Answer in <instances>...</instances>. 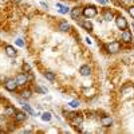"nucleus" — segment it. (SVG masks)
<instances>
[{
	"label": "nucleus",
	"instance_id": "18",
	"mask_svg": "<svg viewBox=\"0 0 134 134\" xmlns=\"http://www.w3.org/2000/svg\"><path fill=\"white\" fill-rule=\"evenodd\" d=\"M20 94H21V98H24V99H30L31 95H32V93H31L30 90H23Z\"/></svg>",
	"mask_w": 134,
	"mask_h": 134
},
{
	"label": "nucleus",
	"instance_id": "25",
	"mask_svg": "<svg viewBox=\"0 0 134 134\" xmlns=\"http://www.w3.org/2000/svg\"><path fill=\"white\" fill-rule=\"evenodd\" d=\"M129 14L131 15V18H134V5L129 7Z\"/></svg>",
	"mask_w": 134,
	"mask_h": 134
},
{
	"label": "nucleus",
	"instance_id": "5",
	"mask_svg": "<svg viewBox=\"0 0 134 134\" xmlns=\"http://www.w3.org/2000/svg\"><path fill=\"white\" fill-rule=\"evenodd\" d=\"M121 38H122V40H124L125 43H130V42L133 40V35H131V32H130L127 28L122 31V34H121Z\"/></svg>",
	"mask_w": 134,
	"mask_h": 134
},
{
	"label": "nucleus",
	"instance_id": "29",
	"mask_svg": "<svg viewBox=\"0 0 134 134\" xmlns=\"http://www.w3.org/2000/svg\"><path fill=\"white\" fill-rule=\"evenodd\" d=\"M86 43H88V44H91V40L88 39V38H86Z\"/></svg>",
	"mask_w": 134,
	"mask_h": 134
},
{
	"label": "nucleus",
	"instance_id": "21",
	"mask_svg": "<svg viewBox=\"0 0 134 134\" xmlns=\"http://www.w3.org/2000/svg\"><path fill=\"white\" fill-rule=\"evenodd\" d=\"M72 119H74V124H75V125H81V124H82V121H83L82 117H78V115H74Z\"/></svg>",
	"mask_w": 134,
	"mask_h": 134
},
{
	"label": "nucleus",
	"instance_id": "4",
	"mask_svg": "<svg viewBox=\"0 0 134 134\" xmlns=\"http://www.w3.org/2000/svg\"><path fill=\"white\" fill-rule=\"evenodd\" d=\"M4 87L7 88L8 91H15L16 87H18V83L15 79H7L5 83H4Z\"/></svg>",
	"mask_w": 134,
	"mask_h": 134
},
{
	"label": "nucleus",
	"instance_id": "2",
	"mask_svg": "<svg viewBox=\"0 0 134 134\" xmlns=\"http://www.w3.org/2000/svg\"><path fill=\"white\" fill-rule=\"evenodd\" d=\"M119 50H121V43L117 42V40L110 42V43L107 44V51H109L110 54H117Z\"/></svg>",
	"mask_w": 134,
	"mask_h": 134
},
{
	"label": "nucleus",
	"instance_id": "12",
	"mask_svg": "<svg viewBox=\"0 0 134 134\" xmlns=\"http://www.w3.org/2000/svg\"><path fill=\"white\" fill-rule=\"evenodd\" d=\"M5 54L9 58H14V57H16V50L12 46H5Z\"/></svg>",
	"mask_w": 134,
	"mask_h": 134
},
{
	"label": "nucleus",
	"instance_id": "28",
	"mask_svg": "<svg viewBox=\"0 0 134 134\" xmlns=\"http://www.w3.org/2000/svg\"><path fill=\"white\" fill-rule=\"evenodd\" d=\"M2 124H4V117L0 115V125H2Z\"/></svg>",
	"mask_w": 134,
	"mask_h": 134
},
{
	"label": "nucleus",
	"instance_id": "23",
	"mask_svg": "<svg viewBox=\"0 0 134 134\" xmlns=\"http://www.w3.org/2000/svg\"><path fill=\"white\" fill-rule=\"evenodd\" d=\"M79 100H71V102H70V106L71 107H79Z\"/></svg>",
	"mask_w": 134,
	"mask_h": 134
},
{
	"label": "nucleus",
	"instance_id": "8",
	"mask_svg": "<svg viewBox=\"0 0 134 134\" xmlns=\"http://www.w3.org/2000/svg\"><path fill=\"white\" fill-rule=\"evenodd\" d=\"M100 124H102L103 127H110L111 124H113V119H111L110 115H103L102 118H100Z\"/></svg>",
	"mask_w": 134,
	"mask_h": 134
},
{
	"label": "nucleus",
	"instance_id": "14",
	"mask_svg": "<svg viewBox=\"0 0 134 134\" xmlns=\"http://www.w3.org/2000/svg\"><path fill=\"white\" fill-rule=\"evenodd\" d=\"M59 30L62 31V32H67L70 30V24L67 23V21H62V23L59 24Z\"/></svg>",
	"mask_w": 134,
	"mask_h": 134
},
{
	"label": "nucleus",
	"instance_id": "7",
	"mask_svg": "<svg viewBox=\"0 0 134 134\" xmlns=\"http://www.w3.org/2000/svg\"><path fill=\"white\" fill-rule=\"evenodd\" d=\"M79 24L85 30H87V31H93V24H91V21L88 20V19H81L79 20Z\"/></svg>",
	"mask_w": 134,
	"mask_h": 134
},
{
	"label": "nucleus",
	"instance_id": "24",
	"mask_svg": "<svg viewBox=\"0 0 134 134\" xmlns=\"http://www.w3.org/2000/svg\"><path fill=\"white\" fill-rule=\"evenodd\" d=\"M15 43L18 44L19 47H23V46H24V42L21 40V39H16V40H15Z\"/></svg>",
	"mask_w": 134,
	"mask_h": 134
},
{
	"label": "nucleus",
	"instance_id": "17",
	"mask_svg": "<svg viewBox=\"0 0 134 134\" xmlns=\"http://www.w3.org/2000/svg\"><path fill=\"white\" fill-rule=\"evenodd\" d=\"M43 75H44V78H47V79H48V81H51V82H54V81H55V74H54V72H51V71H46Z\"/></svg>",
	"mask_w": 134,
	"mask_h": 134
},
{
	"label": "nucleus",
	"instance_id": "15",
	"mask_svg": "<svg viewBox=\"0 0 134 134\" xmlns=\"http://www.w3.org/2000/svg\"><path fill=\"white\" fill-rule=\"evenodd\" d=\"M103 19L110 21V20H113V12H111L110 9H106L105 12H103Z\"/></svg>",
	"mask_w": 134,
	"mask_h": 134
},
{
	"label": "nucleus",
	"instance_id": "3",
	"mask_svg": "<svg viewBox=\"0 0 134 134\" xmlns=\"http://www.w3.org/2000/svg\"><path fill=\"white\" fill-rule=\"evenodd\" d=\"M115 24H117V27L121 28V30H126V28H127V21H126V19H125L124 16H121V15L115 18Z\"/></svg>",
	"mask_w": 134,
	"mask_h": 134
},
{
	"label": "nucleus",
	"instance_id": "10",
	"mask_svg": "<svg viewBox=\"0 0 134 134\" xmlns=\"http://www.w3.org/2000/svg\"><path fill=\"white\" fill-rule=\"evenodd\" d=\"M82 8H72L71 9V18L72 19H75V20H78V19H79V16H81V14H82Z\"/></svg>",
	"mask_w": 134,
	"mask_h": 134
},
{
	"label": "nucleus",
	"instance_id": "20",
	"mask_svg": "<svg viewBox=\"0 0 134 134\" xmlns=\"http://www.w3.org/2000/svg\"><path fill=\"white\" fill-rule=\"evenodd\" d=\"M42 119H43L44 122H48V121L51 119V113H43V114H42Z\"/></svg>",
	"mask_w": 134,
	"mask_h": 134
},
{
	"label": "nucleus",
	"instance_id": "9",
	"mask_svg": "<svg viewBox=\"0 0 134 134\" xmlns=\"http://www.w3.org/2000/svg\"><path fill=\"white\" fill-rule=\"evenodd\" d=\"M79 72H81V75H83V76H88V75L91 74V69H90L87 64H83L81 69H79Z\"/></svg>",
	"mask_w": 134,
	"mask_h": 134
},
{
	"label": "nucleus",
	"instance_id": "11",
	"mask_svg": "<svg viewBox=\"0 0 134 134\" xmlns=\"http://www.w3.org/2000/svg\"><path fill=\"white\" fill-rule=\"evenodd\" d=\"M26 118H27V115H26V113H23V111H16L15 113L16 122H23V121H26Z\"/></svg>",
	"mask_w": 134,
	"mask_h": 134
},
{
	"label": "nucleus",
	"instance_id": "19",
	"mask_svg": "<svg viewBox=\"0 0 134 134\" xmlns=\"http://www.w3.org/2000/svg\"><path fill=\"white\" fill-rule=\"evenodd\" d=\"M21 106L24 107V110L27 111V113H28L30 115H34V111H32V109L30 107V105H27V103H24V102H23V103H21Z\"/></svg>",
	"mask_w": 134,
	"mask_h": 134
},
{
	"label": "nucleus",
	"instance_id": "13",
	"mask_svg": "<svg viewBox=\"0 0 134 134\" xmlns=\"http://www.w3.org/2000/svg\"><path fill=\"white\" fill-rule=\"evenodd\" d=\"M15 113H16V110H15L14 106H7L5 110H4V114L5 115H14Z\"/></svg>",
	"mask_w": 134,
	"mask_h": 134
},
{
	"label": "nucleus",
	"instance_id": "22",
	"mask_svg": "<svg viewBox=\"0 0 134 134\" xmlns=\"http://www.w3.org/2000/svg\"><path fill=\"white\" fill-rule=\"evenodd\" d=\"M23 71L26 72V74H28V72H31V66L28 64V63H23Z\"/></svg>",
	"mask_w": 134,
	"mask_h": 134
},
{
	"label": "nucleus",
	"instance_id": "6",
	"mask_svg": "<svg viewBox=\"0 0 134 134\" xmlns=\"http://www.w3.org/2000/svg\"><path fill=\"white\" fill-rule=\"evenodd\" d=\"M16 83H18V86H24L26 83H27V81H28V78L26 76V72L24 74H19L18 76H16Z\"/></svg>",
	"mask_w": 134,
	"mask_h": 134
},
{
	"label": "nucleus",
	"instance_id": "26",
	"mask_svg": "<svg viewBox=\"0 0 134 134\" xmlns=\"http://www.w3.org/2000/svg\"><path fill=\"white\" fill-rule=\"evenodd\" d=\"M40 4H42V7H44L46 9L48 8V4H47V3H44V2H40Z\"/></svg>",
	"mask_w": 134,
	"mask_h": 134
},
{
	"label": "nucleus",
	"instance_id": "16",
	"mask_svg": "<svg viewBox=\"0 0 134 134\" xmlns=\"http://www.w3.org/2000/svg\"><path fill=\"white\" fill-rule=\"evenodd\" d=\"M57 8H58V11H59V12H60V14H63V15L69 12V8H67L66 5H62V4H59V3L57 4Z\"/></svg>",
	"mask_w": 134,
	"mask_h": 134
},
{
	"label": "nucleus",
	"instance_id": "27",
	"mask_svg": "<svg viewBox=\"0 0 134 134\" xmlns=\"http://www.w3.org/2000/svg\"><path fill=\"white\" fill-rule=\"evenodd\" d=\"M97 2H98V3H100V4H103V5H105V4L107 3V0H97Z\"/></svg>",
	"mask_w": 134,
	"mask_h": 134
},
{
	"label": "nucleus",
	"instance_id": "1",
	"mask_svg": "<svg viewBox=\"0 0 134 134\" xmlns=\"http://www.w3.org/2000/svg\"><path fill=\"white\" fill-rule=\"evenodd\" d=\"M82 14H83V16H85V18L90 19V18H94V16H97L98 11H97V8H95L94 5H87V7H85V8H83Z\"/></svg>",
	"mask_w": 134,
	"mask_h": 134
}]
</instances>
